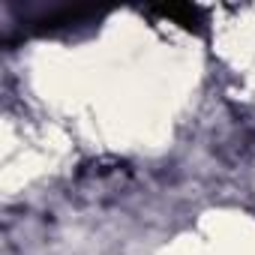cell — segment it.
I'll return each mask as SVG.
<instances>
[{"label": "cell", "instance_id": "1", "mask_svg": "<svg viewBox=\"0 0 255 255\" xmlns=\"http://www.w3.org/2000/svg\"><path fill=\"white\" fill-rule=\"evenodd\" d=\"M153 12L162 15V18H171V21H177L183 30H195V33H198L201 24H204L201 9L192 6V3H165V6H153Z\"/></svg>", "mask_w": 255, "mask_h": 255}]
</instances>
